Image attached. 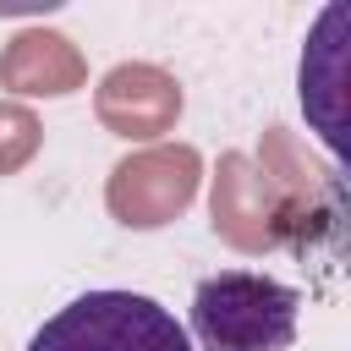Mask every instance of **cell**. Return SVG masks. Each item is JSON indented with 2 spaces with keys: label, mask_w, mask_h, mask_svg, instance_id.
<instances>
[{
  "label": "cell",
  "mask_w": 351,
  "mask_h": 351,
  "mask_svg": "<svg viewBox=\"0 0 351 351\" xmlns=\"http://www.w3.org/2000/svg\"><path fill=\"white\" fill-rule=\"evenodd\" d=\"M302 296L252 269H219L192 291V340L197 351H285L296 340Z\"/></svg>",
  "instance_id": "6da1fadb"
},
{
  "label": "cell",
  "mask_w": 351,
  "mask_h": 351,
  "mask_svg": "<svg viewBox=\"0 0 351 351\" xmlns=\"http://www.w3.org/2000/svg\"><path fill=\"white\" fill-rule=\"evenodd\" d=\"M27 351H192L170 307L137 291H88L38 324Z\"/></svg>",
  "instance_id": "7a4b0ae2"
}]
</instances>
